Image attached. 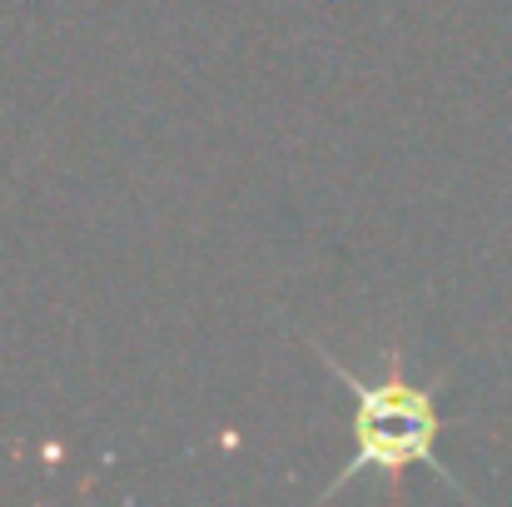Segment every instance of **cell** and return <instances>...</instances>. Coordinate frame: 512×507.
<instances>
[{
  "mask_svg": "<svg viewBox=\"0 0 512 507\" xmlns=\"http://www.w3.org/2000/svg\"><path fill=\"white\" fill-rule=\"evenodd\" d=\"M348 393H353V458L343 468V478L329 488L339 493L343 483L363 468L383 473V478H398L403 468H428V473H443L438 468V433H443V418H438V403L428 388L408 383L403 378V363L398 353L388 358V373L378 383H363L353 378L343 363H334Z\"/></svg>",
  "mask_w": 512,
  "mask_h": 507,
  "instance_id": "cell-1",
  "label": "cell"
}]
</instances>
